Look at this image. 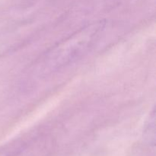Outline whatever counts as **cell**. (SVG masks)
<instances>
[{
	"label": "cell",
	"mask_w": 156,
	"mask_h": 156,
	"mask_svg": "<svg viewBox=\"0 0 156 156\" xmlns=\"http://www.w3.org/2000/svg\"><path fill=\"white\" fill-rule=\"evenodd\" d=\"M144 137L149 143H152L154 146L155 140V109L149 115V119L146 123L144 128Z\"/></svg>",
	"instance_id": "obj_2"
},
{
	"label": "cell",
	"mask_w": 156,
	"mask_h": 156,
	"mask_svg": "<svg viewBox=\"0 0 156 156\" xmlns=\"http://www.w3.org/2000/svg\"><path fill=\"white\" fill-rule=\"evenodd\" d=\"M103 21L91 24L59 43L52 49L43 62L47 71H54L78 60L93 47L104 30Z\"/></svg>",
	"instance_id": "obj_1"
}]
</instances>
